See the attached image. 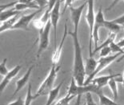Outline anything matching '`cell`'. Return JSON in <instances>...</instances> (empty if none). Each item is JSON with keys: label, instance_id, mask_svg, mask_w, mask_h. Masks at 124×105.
Listing matches in <instances>:
<instances>
[{"label": "cell", "instance_id": "1", "mask_svg": "<svg viewBox=\"0 0 124 105\" xmlns=\"http://www.w3.org/2000/svg\"><path fill=\"white\" fill-rule=\"evenodd\" d=\"M87 4V2L82 4L78 7H69L70 19L73 23V31H68V35H70L73 39L74 45V64H73V77L75 78L76 83L79 86L84 85L85 83V65L83 62L82 48L78 38V24H79L82 14Z\"/></svg>", "mask_w": 124, "mask_h": 105}, {"label": "cell", "instance_id": "2", "mask_svg": "<svg viewBox=\"0 0 124 105\" xmlns=\"http://www.w3.org/2000/svg\"><path fill=\"white\" fill-rule=\"evenodd\" d=\"M59 69H60V66L52 64V67L51 68V70H50L47 76L43 80V82L42 83V84L39 86L38 91L35 93L36 95L39 96V97L48 95L50 91L54 88L53 87L54 84V81L56 80L57 74L59 72Z\"/></svg>", "mask_w": 124, "mask_h": 105}, {"label": "cell", "instance_id": "33", "mask_svg": "<svg viewBox=\"0 0 124 105\" xmlns=\"http://www.w3.org/2000/svg\"><path fill=\"white\" fill-rule=\"evenodd\" d=\"M123 59H124V52H123V54L122 55V56H120V57H119V59H117V63L121 62Z\"/></svg>", "mask_w": 124, "mask_h": 105}, {"label": "cell", "instance_id": "18", "mask_svg": "<svg viewBox=\"0 0 124 105\" xmlns=\"http://www.w3.org/2000/svg\"><path fill=\"white\" fill-rule=\"evenodd\" d=\"M18 16L19 15H16V16L11 18L8 20L5 21L3 23H1V27H0V32L1 33H3L4 31H11L13 27L15 26V24L18 22V20L19 19H18Z\"/></svg>", "mask_w": 124, "mask_h": 105}, {"label": "cell", "instance_id": "10", "mask_svg": "<svg viewBox=\"0 0 124 105\" xmlns=\"http://www.w3.org/2000/svg\"><path fill=\"white\" fill-rule=\"evenodd\" d=\"M61 1H56L53 9L51 13V18L50 21L51 23V26L54 30V48L57 46V27L59 24V21L60 19V6H61Z\"/></svg>", "mask_w": 124, "mask_h": 105}, {"label": "cell", "instance_id": "11", "mask_svg": "<svg viewBox=\"0 0 124 105\" xmlns=\"http://www.w3.org/2000/svg\"><path fill=\"white\" fill-rule=\"evenodd\" d=\"M68 35V31H67V25L65 24V28H64V32H63V35L62 37L61 41H60L59 45L54 48V50L53 51V54H52V57H51V61H52V64L54 65H58L59 64L60 58L62 56V48L63 45H64L65 40H66V37Z\"/></svg>", "mask_w": 124, "mask_h": 105}, {"label": "cell", "instance_id": "26", "mask_svg": "<svg viewBox=\"0 0 124 105\" xmlns=\"http://www.w3.org/2000/svg\"><path fill=\"white\" fill-rule=\"evenodd\" d=\"M7 59L5 58V59H2V61L1 62V64H0V74H1V75H3V76H6L10 72V71H8V69H7Z\"/></svg>", "mask_w": 124, "mask_h": 105}, {"label": "cell", "instance_id": "20", "mask_svg": "<svg viewBox=\"0 0 124 105\" xmlns=\"http://www.w3.org/2000/svg\"><path fill=\"white\" fill-rule=\"evenodd\" d=\"M75 96H69L67 94V96L63 98L60 99H58L56 102H54L53 104V105H79L80 103V98L81 96H78V101L77 103L75 104H71L70 102L72 100V99L75 98Z\"/></svg>", "mask_w": 124, "mask_h": 105}, {"label": "cell", "instance_id": "36", "mask_svg": "<svg viewBox=\"0 0 124 105\" xmlns=\"http://www.w3.org/2000/svg\"><path fill=\"white\" fill-rule=\"evenodd\" d=\"M83 105H86V104H83Z\"/></svg>", "mask_w": 124, "mask_h": 105}, {"label": "cell", "instance_id": "5", "mask_svg": "<svg viewBox=\"0 0 124 105\" xmlns=\"http://www.w3.org/2000/svg\"><path fill=\"white\" fill-rule=\"evenodd\" d=\"M51 21H49L43 30L39 31V49L37 51V59H39L41 54L48 48L50 44V33H51Z\"/></svg>", "mask_w": 124, "mask_h": 105}, {"label": "cell", "instance_id": "23", "mask_svg": "<svg viewBox=\"0 0 124 105\" xmlns=\"http://www.w3.org/2000/svg\"><path fill=\"white\" fill-rule=\"evenodd\" d=\"M119 75H120V74L118 75V76H119ZM118 76L112 78L111 80L109 81V83H108V86H109L110 89L111 90L113 96H114V100H115V99L118 98V81H117V80H116V78H117Z\"/></svg>", "mask_w": 124, "mask_h": 105}, {"label": "cell", "instance_id": "31", "mask_svg": "<svg viewBox=\"0 0 124 105\" xmlns=\"http://www.w3.org/2000/svg\"><path fill=\"white\" fill-rule=\"evenodd\" d=\"M7 105H25V100H23L22 96H19L16 100L11 102V103H10Z\"/></svg>", "mask_w": 124, "mask_h": 105}, {"label": "cell", "instance_id": "24", "mask_svg": "<svg viewBox=\"0 0 124 105\" xmlns=\"http://www.w3.org/2000/svg\"><path fill=\"white\" fill-rule=\"evenodd\" d=\"M37 98H39V96L36 95V94H32V91H31V83H29L28 84V89H27V96H26L25 98V105H31L32 104V102L36 99Z\"/></svg>", "mask_w": 124, "mask_h": 105}, {"label": "cell", "instance_id": "8", "mask_svg": "<svg viewBox=\"0 0 124 105\" xmlns=\"http://www.w3.org/2000/svg\"><path fill=\"white\" fill-rule=\"evenodd\" d=\"M56 1H48V4H47L46 9L45 10V11L43 15H41V17L39 19H35L33 21V26L34 27L40 31L41 30L45 27V26L46 25V23L50 21V18H51V10L53 9Z\"/></svg>", "mask_w": 124, "mask_h": 105}, {"label": "cell", "instance_id": "3", "mask_svg": "<svg viewBox=\"0 0 124 105\" xmlns=\"http://www.w3.org/2000/svg\"><path fill=\"white\" fill-rule=\"evenodd\" d=\"M100 90H102V89L99 88L95 84H93V83L79 86L76 83L75 78L72 76L70 80V84L69 86V88H68L67 94L69 96L78 97V96H81L82 95H83V94L86 95V93H95L97 95V93L99 92Z\"/></svg>", "mask_w": 124, "mask_h": 105}, {"label": "cell", "instance_id": "6", "mask_svg": "<svg viewBox=\"0 0 124 105\" xmlns=\"http://www.w3.org/2000/svg\"><path fill=\"white\" fill-rule=\"evenodd\" d=\"M106 21L107 20L104 18L102 10L100 7L99 10H98V13L95 15V21H94L93 33H92V40H94V50H95L98 48V43H99V30L100 28L104 27Z\"/></svg>", "mask_w": 124, "mask_h": 105}, {"label": "cell", "instance_id": "15", "mask_svg": "<svg viewBox=\"0 0 124 105\" xmlns=\"http://www.w3.org/2000/svg\"><path fill=\"white\" fill-rule=\"evenodd\" d=\"M33 68H34V66H31V67H29V69L27 71V72L25 73V75H23L22 78H20L19 80H18V81L16 82V88H15V91L13 92V96H15L18 91H20L22 90L23 88H24V86L28 83Z\"/></svg>", "mask_w": 124, "mask_h": 105}, {"label": "cell", "instance_id": "34", "mask_svg": "<svg viewBox=\"0 0 124 105\" xmlns=\"http://www.w3.org/2000/svg\"><path fill=\"white\" fill-rule=\"evenodd\" d=\"M122 83H123V85L124 87V72H123V82H122Z\"/></svg>", "mask_w": 124, "mask_h": 105}, {"label": "cell", "instance_id": "4", "mask_svg": "<svg viewBox=\"0 0 124 105\" xmlns=\"http://www.w3.org/2000/svg\"><path fill=\"white\" fill-rule=\"evenodd\" d=\"M86 20L87 22V25L90 30V39H89V57H93L91 49V43H92V33L95 21V15H94V2L93 0L87 1V10L86 14Z\"/></svg>", "mask_w": 124, "mask_h": 105}, {"label": "cell", "instance_id": "35", "mask_svg": "<svg viewBox=\"0 0 124 105\" xmlns=\"http://www.w3.org/2000/svg\"><path fill=\"white\" fill-rule=\"evenodd\" d=\"M122 27H123V28L124 29V25H123V26H122Z\"/></svg>", "mask_w": 124, "mask_h": 105}, {"label": "cell", "instance_id": "29", "mask_svg": "<svg viewBox=\"0 0 124 105\" xmlns=\"http://www.w3.org/2000/svg\"><path fill=\"white\" fill-rule=\"evenodd\" d=\"M85 98H86V105H98L94 101L91 93H86L85 96Z\"/></svg>", "mask_w": 124, "mask_h": 105}, {"label": "cell", "instance_id": "12", "mask_svg": "<svg viewBox=\"0 0 124 105\" xmlns=\"http://www.w3.org/2000/svg\"><path fill=\"white\" fill-rule=\"evenodd\" d=\"M14 8L19 12L23 11L27 9H41L40 7L39 6L38 2L31 1V0H19L18 1V3L14 7Z\"/></svg>", "mask_w": 124, "mask_h": 105}, {"label": "cell", "instance_id": "16", "mask_svg": "<svg viewBox=\"0 0 124 105\" xmlns=\"http://www.w3.org/2000/svg\"><path fill=\"white\" fill-rule=\"evenodd\" d=\"M97 66H98V61L94 59V57H89L86 59L85 64V73L86 75L87 76L86 80H89L93 75V74L96 70Z\"/></svg>", "mask_w": 124, "mask_h": 105}, {"label": "cell", "instance_id": "21", "mask_svg": "<svg viewBox=\"0 0 124 105\" xmlns=\"http://www.w3.org/2000/svg\"><path fill=\"white\" fill-rule=\"evenodd\" d=\"M97 96H99L100 105H119L116 103V102H115L113 99H110L107 96H105L104 93L102 92V90H100L97 93Z\"/></svg>", "mask_w": 124, "mask_h": 105}, {"label": "cell", "instance_id": "17", "mask_svg": "<svg viewBox=\"0 0 124 105\" xmlns=\"http://www.w3.org/2000/svg\"><path fill=\"white\" fill-rule=\"evenodd\" d=\"M62 82H61L57 87L54 88L52 90L50 91V93L48 94V97H47L46 99V103L45 105H53L54 103V100L56 99V98L59 95L60 90H61V88L62 86Z\"/></svg>", "mask_w": 124, "mask_h": 105}, {"label": "cell", "instance_id": "32", "mask_svg": "<svg viewBox=\"0 0 124 105\" xmlns=\"http://www.w3.org/2000/svg\"><path fill=\"white\" fill-rule=\"evenodd\" d=\"M117 45L119 47V48H124V38L123 39H121L120 41H118V42H117Z\"/></svg>", "mask_w": 124, "mask_h": 105}, {"label": "cell", "instance_id": "9", "mask_svg": "<svg viewBox=\"0 0 124 105\" xmlns=\"http://www.w3.org/2000/svg\"><path fill=\"white\" fill-rule=\"evenodd\" d=\"M43 10V8H41L39 10H37L35 12L31 13V14L22 15L21 18H19V19L18 20V22L13 27L12 30H18V29H20V30L23 31H29V24L31 23V21L35 19L36 15Z\"/></svg>", "mask_w": 124, "mask_h": 105}, {"label": "cell", "instance_id": "14", "mask_svg": "<svg viewBox=\"0 0 124 105\" xmlns=\"http://www.w3.org/2000/svg\"><path fill=\"white\" fill-rule=\"evenodd\" d=\"M119 74H110L107 75H102V76H99V77H95L94 79L91 80V83H93V84H95L98 88L102 89L103 87L106 85H108V83L109 81L111 80L112 78L118 76Z\"/></svg>", "mask_w": 124, "mask_h": 105}, {"label": "cell", "instance_id": "13", "mask_svg": "<svg viewBox=\"0 0 124 105\" xmlns=\"http://www.w3.org/2000/svg\"><path fill=\"white\" fill-rule=\"evenodd\" d=\"M22 66L20 65H17L16 67H15L12 70H10L9 73L7 74L6 76H4L3 80L1 81V83H0V88H1V93L3 92L4 89L7 88V86L9 84L13 79H14L16 75H18V73L20 72Z\"/></svg>", "mask_w": 124, "mask_h": 105}, {"label": "cell", "instance_id": "27", "mask_svg": "<svg viewBox=\"0 0 124 105\" xmlns=\"http://www.w3.org/2000/svg\"><path fill=\"white\" fill-rule=\"evenodd\" d=\"M109 47H110V50H111V51L115 52L116 54H121V56L123 54L124 51H123V49L121 48H119V47L117 45V43H115V42L112 43H110Z\"/></svg>", "mask_w": 124, "mask_h": 105}, {"label": "cell", "instance_id": "25", "mask_svg": "<svg viewBox=\"0 0 124 105\" xmlns=\"http://www.w3.org/2000/svg\"><path fill=\"white\" fill-rule=\"evenodd\" d=\"M104 28H107V30H109L110 33H115L117 35V34L119 32V31L121 29V26L115 24V23H112L111 21H107V20L106 23H105Z\"/></svg>", "mask_w": 124, "mask_h": 105}, {"label": "cell", "instance_id": "7", "mask_svg": "<svg viewBox=\"0 0 124 105\" xmlns=\"http://www.w3.org/2000/svg\"><path fill=\"white\" fill-rule=\"evenodd\" d=\"M121 54H115V55H112V56H107V57H102V58H100V59L98 60V66L96 67V70L94 73L93 74V75L89 79V80H85V83H84V85H86V84H90L91 82V80H93L96 77V75L102 72V70H104L105 68L107 67L109 65H110L112 64L115 60L117 59L118 56H119Z\"/></svg>", "mask_w": 124, "mask_h": 105}, {"label": "cell", "instance_id": "28", "mask_svg": "<svg viewBox=\"0 0 124 105\" xmlns=\"http://www.w3.org/2000/svg\"><path fill=\"white\" fill-rule=\"evenodd\" d=\"M110 52H111V50H110V47H106V48H103L100 50L99 56H100V58L109 56Z\"/></svg>", "mask_w": 124, "mask_h": 105}, {"label": "cell", "instance_id": "30", "mask_svg": "<svg viewBox=\"0 0 124 105\" xmlns=\"http://www.w3.org/2000/svg\"><path fill=\"white\" fill-rule=\"evenodd\" d=\"M112 23H115L117 25H119V26H123L124 25V14L121 16L116 18V19H113V20H110Z\"/></svg>", "mask_w": 124, "mask_h": 105}, {"label": "cell", "instance_id": "22", "mask_svg": "<svg viewBox=\"0 0 124 105\" xmlns=\"http://www.w3.org/2000/svg\"><path fill=\"white\" fill-rule=\"evenodd\" d=\"M116 36H117L116 34H115V33H110L109 35H108L107 39H106V41H105L103 43H102L100 46H98V48L95 50H93V51H92V55L95 54L96 52L100 51V50H101L102 48H106V47H109L110 43H114L115 39H116Z\"/></svg>", "mask_w": 124, "mask_h": 105}, {"label": "cell", "instance_id": "19", "mask_svg": "<svg viewBox=\"0 0 124 105\" xmlns=\"http://www.w3.org/2000/svg\"><path fill=\"white\" fill-rule=\"evenodd\" d=\"M20 13L21 12L15 10V8H10L8 10H3V11H1V23H3L5 21L16 16L18 15H20Z\"/></svg>", "mask_w": 124, "mask_h": 105}]
</instances>
